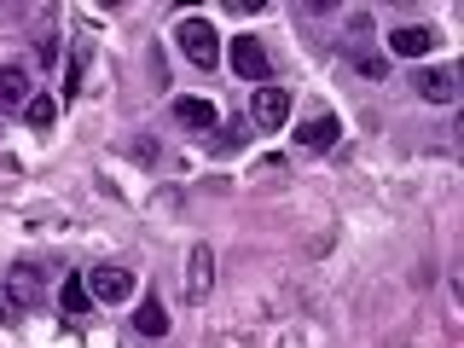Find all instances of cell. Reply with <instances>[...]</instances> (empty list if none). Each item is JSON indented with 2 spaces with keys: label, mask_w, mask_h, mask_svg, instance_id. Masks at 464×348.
Segmentation results:
<instances>
[{
  "label": "cell",
  "mask_w": 464,
  "mask_h": 348,
  "mask_svg": "<svg viewBox=\"0 0 464 348\" xmlns=\"http://www.w3.org/2000/svg\"><path fill=\"white\" fill-rule=\"evenodd\" d=\"M87 302H93V296H87V279H82V273H64V285H58V308H64L70 319H82Z\"/></svg>",
  "instance_id": "13"
},
{
  "label": "cell",
  "mask_w": 464,
  "mask_h": 348,
  "mask_svg": "<svg viewBox=\"0 0 464 348\" xmlns=\"http://www.w3.org/2000/svg\"><path fill=\"white\" fill-rule=\"evenodd\" d=\"M227 58H232V70H238L244 82H256V87L273 76V58H267V47H261L256 35H238V41H232V53H227Z\"/></svg>",
  "instance_id": "6"
},
{
  "label": "cell",
  "mask_w": 464,
  "mask_h": 348,
  "mask_svg": "<svg viewBox=\"0 0 464 348\" xmlns=\"http://www.w3.org/2000/svg\"><path fill=\"white\" fill-rule=\"evenodd\" d=\"M0 319H24V314H18V308H12V302H6V296H0Z\"/></svg>",
  "instance_id": "17"
},
{
  "label": "cell",
  "mask_w": 464,
  "mask_h": 348,
  "mask_svg": "<svg viewBox=\"0 0 464 348\" xmlns=\"http://www.w3.org/2000/svg\"><path fill=\"white\" fill-rule=\"evenodd\" d=\"M389 53H395V58H424V53H435V29L430 24H401L395 35H389Z\"/></svg>",
  "instance_id": "9"
},
{
  "label": "cell",
  "mask_w": 464,
  "mask_h": 348,
  "mask_svg": "<svg viewBox=\"0 0 464 348\" xmlns=\"http://www.w3.org/2000/svg\"><path fill=\"white\" fill-rule=\"evenodd\" d=\"M134 337H145V343L169 337V308H163L157 296H140V314H134Z\"/></svg>",
  "instance_id": "11"
},
{
  "label": "cell",
  "mask_w": 464,
  "mask_h": 348,
  "mask_svg": "<svg viewBox=\"0 0 464 348\" xmlns=\"http://www.w3.org/2000/svg\"><path fill=\"white\" fill-rule=\"evenodd\" d=\"M174 47H180L186 64H198V70L221 64V35H215L209 18H180V24H174Z\"/></svg>",
  "instance_id": "1"
},
{
  "label": "cell",
  "mask_w": 464,
  "mask_h": 348,
  "mask_svg": "<svg viewBox=\"0 0 464 348\" xmlns=\"http://www.w3.org/2000/svg\"><path fill=\"white\" fill-rule=\"evenodd\" d=\"M244 140H250V122H232V128H215V151H244Z\"/></svg>",
  "instance_id": "15"
},
{
  "label": "cell",
  "mask_w": 464,
  "mask_h": 348,
  "mask_svg": "<svg viewBox=\"0 0 464 348\" xmlns=\"http://www.w3.org/2000/svg\"><path fill=\"white\" fill-rule=\"evenodd\" d=\"M337 134H343L337 116H314V122L296 128V145H302V151H331V145H337Z\"/></svg>",
  "instance_id": "10"
},
{
  "label": "cell",
  "mask_w": 464,
  "mask_h": 348,
  "mask_svg": "<svg viewBox=\"0 0 464 348\" xmlns=\"http://www.w3.org/2000/svg\"><path fill=\"white\" fill-rule=\"evenodd\" d=\"M29 105V76L24 64H0V111H24Z\"/></svg>",
  "instance_id": "12"
},
{
  "label": "cell",
  "mask_w": 464,
  "mask_h": 348,
  "mask_svg": "<svg viewBox=\"0 0 464 348\" xmlns=\"http://www.w3.org/2000/svg\"><path fill=\"white\" fill-rule=\"evenodd\" d=\"M0 296H6V302H12V308H18V314H24V308H35V302H41V296H47V279H41V273H35V267H29V261H18V267H12V273H6V285H0Z\"/></svg>",
  "instance_id": "4"
},
{
  "label": "cell",
  "mask_w": 464,
  "mask_h": 348,
  "mask_svg": "<svg viewBox=\"0 0 464 348\" xmlns=\"http://www.w3.org/2000/svg\"><path fill=\"white\" fill-rule=\"evenodd\" d=\"M174 122H180V128H192V134H215L221 111H215L203 93H186V99H174Z\"/></svg>",
  "instance_id": "8"
},
{
  "label": "cell",
  "mask_w": 464,
  "mask_h": 348,
  "mask_svg": "<svg viewBox=\"0 0 464 348\" xmlns=\"http://www.w3.org/2000/svg\"><path fill=\"white\" fill-rule=\"evenodd\" d=\"M290 122V93L279 82H261L250 99V128H285Z\"/></svg>",
  "instance_id": "3"
},
{
  "label": "cell",
  "mask_w": 464,
  "mask_h": 348,
  "mask_svg": "<svg viewBox=\"0 0 464 348\" xmlns=\"http://www.w3.org/2000/svg\"><path fill=\"white\" fill-rule=\"evenodd\" d=\"M412 93L424 99V105H459V70L453 64H418Z\"/></svg>",
  "instance_id": "2"
},
{
  "label": "cell",
  "mask_w": 464,
  "mask_h": 348,
  "mask_svg": "<svg viewBox=\"0 0 464 348\" xmlns=\"http://www.w3.org/2000/svg\"><path fill=\"white\" fill-rule=\"evenodd\" d=\"M215 290V244H192L186 250V296L203 302Z\"/></svg>",
  "instance_id": "7"
},
{
  "label": "cell",
  "mask_w": 464,
  "mask_h": 348,
  "mask_svg": "<svg viewBox=\"0 0 464 348\" xmlns=\"http://www.w3.org/2000/svg\"><path fill=\"white\" fill-rule=\"evenodd\" d=\"M87 279V296H99V302H128L140 290V279L128 267H93V273H82Z\"/></svg>",
  "instance_id": "5"
},
{
  "label": "cell",
  "mask_w": 464,
  "mask_h": 348,
  "mask_svg": "<svg viewBox=\"0 0 464 348\" xmlns=\"http://www.w3.org/2000/svg\"><path fill=\"white\" fill-rule=\"evenodd\" d=\"M354 70H360L366 82H383V76H389V64H383V58H372V53H366V58H354Z\"/></svg>",
  "instance_id": "16"
},
{
  "label": "cell",
  "mask_w": 464,
  "mask_h": 348,
  "mask_svg": "<svg viewBox=\"0 0 464 348\" xmlns=\"http://www.w3.org/2000/svg\"><path fill=\"white\" fill-rule=\"evenodd\" d=\"M24 122L35 128V134H47V128L58 122V99H53V93H29V105H24Z\"/></svg>",
  "instance_id": "14"
}]
</instances>
